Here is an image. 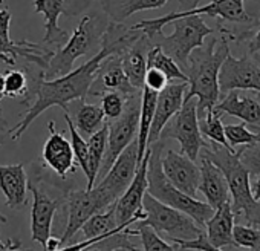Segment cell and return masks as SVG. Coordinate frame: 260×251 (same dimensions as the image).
I'll use <instances>...</instances> for the list:
<instances>
[{
    "mask_svg": "<svg viewBox=\"0 0 260 251\" xmlns=\"http://www.w3.org/2000/svg\"><path fill=\"white\" fill-rule=\"evenodd\" d=\"M141 36L143 31L135 29L134 26L109 22L101 36L100 51L86 63H83L77 69H72L66 75L52 80H45L42 74H39V80H36V100L25 112V116L14 128L8 129V135L11 137V140L19 141L32 124V121L39 118L43 112H46L49 107L60 106L64 112H69V104L72 101L86 100L103 60L109 55H119Z\"/></svg>",
    "mask_w": 260,
    "mask_h": 251,
    "instance_id": "1",
    "label": "cell"
},
{
    "mask_svg": "<svg viewBox=\"0 0 260 251\" xmlns=\"http://www.w3.org/2000/svg\"><path fill=\"white\" fill-rule=\"evenodd\" d=\"M135 29L143 31L152 46H159L169 54L179 68L185 72L188 57L205 43V39L214 33L202 16L190 14L187 11H175L162 17L143 20L134 25Z\"/></svg>",
    "mask_w": 260,
    "mask_h": 251,
    "instance_id": "2",
    "label": "cell"
},
{
    "mask_svg": "<svg viewBox=\"0 0 260 251\" xmlns=\"http://www.w3.org/2000/svg\"><path fill=\"white\" fill-rule=\"evenodd\" d=\"M220 33V31H219ZM230 40L220 33V39H211L207 45L196 48L188 57L185 75L188 78V92L184 100L196 98L198 116L202 118L220 100L219 71L230 54Z\"/></svg>",
    "mask_w": 260,
    "mask_h": 251,
    "instance_id": "3",
    "label": "cell"
},
{
    "mask_svg": "<svg viewBox=\"0 0 260 251\" xmlns=\"http://www.w3.org/2000/svg\"><path fill=\"white\" fill-rule=\"evenodd\" d=\"M243 147L245 146H240L239 150L233 152L223 146L210 143L208 147H204L201 152L222 170L233 199L231 208L234 216L242 214L248 225L260 228V202L252 198L251 175L240 160Z\"/></svg>",
    "mask_w": 260,
    "mask_h": 251,
    "instance_id": "4",
    "label": "cell"
},
{
    "mask_svg": "<svg viewBox=\"0 0 260 251\" xmlns=\"http://www.w3.org/2000/svg\"><path fill=\"white\" fill-rule=\"evenodd\" d=\"M162 149V140H158L150 146V158L147 166V193L159 202L188 214L198 225H205V222L213 216L214 210L207 202L182 193L166 178L161 166Z\"/></svg>",
    "mask_w": 260,
    "mask_h": 251,
    "instance_id": "5",
    "label": "cell"
},
{
    "mask_svg": "<svg viewBox=\"0 0 260 251\" xmlns=\"http://www.w3.org/2000/svg\"><path fill=\"white\" fill-rule=\"evenodd\" d=\"M104 23L95 14H87L81 19L72 36L66 40V45L60 48L51 60L48 61L46 69L42 72L45 80H52L61 75H66L74 69V63L93 49H100L101 36L106 29Z\"/></svg>",
    "mask_w": 260,
    "mask_h": 251,
    "instance_id": "6",
    "label": "cell"
},
{
    "mask_svg": "<svg viewBox=\"0 0 260 251\" xmlns=\"http://www.w3.org/2000/svg\"><path fill=\"white\" fill-rule=\"evenodd\" d=\"M143 210L146 217L138 221V225H147L156 233H164L170 242L173 240H191L196 239L202 230L185 213L166 205L146 192L143 198Z\"/></svg>",
    "mask_w": 260,
    "mask_h": 251,
    "instance_id": "7",
    "label": "cell"
},
{
    "mask_svg": "<svg viewBox=\"0 0 260 251\" xmlns=\"http://www.w3.org/2000/svg\"><path fill=\"white\" fill-rule=\"evenodd\" d=\"M140 104H141V90L127 97L122 113L118 118L110 119L107 122V146L98 172V178H103L109 172L118 155L137 138Z\"/></svg>",
    "mask_w": 260,
    "mask_h": 251,
    "instance_id": "8",
    "label": "cell"
},
{
    "mask_svg": "<svg viewBox=\"0 0 260 251\" xmlns=\"http://www.w3.org/2000/svg\"><path fill=\"white\" fill-rule=\"evenodd\" d=\"M198 100L188 98L184 100L181 109L169 119L159 135V140H176L181 146V153L188 156L191 161H196L204 147H208L199 131V116L196 109Z\"/></svg>",
    "mask_w": 260,
    "mask_h": 251,
    "instance_id": "9",
    "label": "cell"
},
{
    "mask_svg": "<svg viewBox=\"0 0 260 251\" xmlns=\"http://www.w3.org/2000/svg\"><path fill=\"white\" fill-rule=\"evenodd\" d=\"M66 204H68V225L66 230L60 239V243L69 242L84 225V222L104 210H107L113 201L96 185H93L90 190H71L66 195Z\"/></svg>",
    "mask_w": 260,
    "mask_h": 251,
    "instance_id": "10",
    "label": "cell"
},
{
    "mask_svg": "<svg viewBox=\"0 0 260 251\" xmlns=\"http://www.w3.org/2000/svg\"><path fill=\"white\" fill-rule=\"evenodd\" d=\"M150 158V147H147L143 161L140 163L137 173L124 190V193L115 201V219L118 225L128 227L146 217L143 210V198L147 192V166Z\"/></svg>",
    "mask_w": 260,
    "mask_h": 251,
    "instance_id": "11",
    "label": "cell"
},
{
    "mask_svg": "<svg viewBox=\"0 0 260 251\" xmlns=\"http://www.w3.org/2000/svg\"><path fill=\"white\" fill-rule=\"evenodd\" d=\"M219 89L220 95L230 90H254L260 93V63L251 54L236 58L230 52L219 71Z\"/></svg>",
    "mask_w": 260,
    "mask_h": 251,
    "instance_id": "12",
    "label": "cell"
},
{
    "mask_svg": "<svg viewBox=\"0 0 260 251\" xmlns=\"http://www.w3.org/2000/svg\"><path fill=\"white\" fill-rule=\"evenodd\" d=\"M138 169V143L137 138L130 143L115 160L109 172L101 178L96 185L101 189L113 202L124 193V190L132 182Z\"/></svg>",
    "mask_w": 260,
    "mask_h": 251,
    "instance_id": "13",
    "label": "cell"
},
{
    "mask_svg": "<svg viewBox=\"0 0 260 251\" xmlns=\"http://www.w3.org/2000/svg\"><path fill=\"white\" fill-rule=\"evenodd\" d=\"M10 22H11V13L8 10H0V52L11 58L23 57L29 63L37 65L42 72L46 69L48 61L54 55V51L42 48L37 43L22 40V42H14L10 37Z\"/></svg>",
    "mask_w": 260,
    "mask_h": 251,
    "instance_id": "14",
    "label": "cell"
},
{
    "mask_svg": "<svg viewBox=\"0 0 260 251\" xmlns=\"http://www.w3.org/2000/svg\"><path fill=\"white\" fill-rule=\"evenodd\" d=\"M161 166L166 178L178 190L191 198H196L201 181V170L194 161L182 153H176L175 150L169 149L167 153L161 158Z\"/></svg>",
    "mask_w": 260,
    "mask_h": 251,
    "instance_id": "15",
    "label": "cell"
},
{
    "mask_svg": "<svg viewBox=\"0 0 260 251\" xmlns=\"http://www.w3.org/2000/svg\"><path fill=\"white\" fill-rule=\"evenodd\" d=\"M213 110L220 116H236L246 128H251L260 134V93L242 95L239 90H230L220 95V100L214 104Z\"/></svg>",
    "mask_w": 260,
    "mask_h": 251,
    "instance_id": "16",
    "label": "cell"
},
{
    "mask_svg": "<svg viewBox=\"0 0 260 251\" xmlns=\"http://www.w3.org/2000/svg\"><path fill=\"white\" fill-rule=\"evenodd\" d=\"M28 190L34 198L31 208V237L46 249V243L52 236V221L60 207V201L51 199L34 184H28Z\"/></svg>",
    "mask_w": 260,
    "mask_h": 251,
    "instance_id": "17",
    "label": "cell"
},
{
    "mask_svg": "<svg viewBox=\"0 0 260 251\" xmlns=\"http://www.w3.org/2000/svg\"><path fill=\"white\" fill-rule=\"evenodd\" d=\"M119 92L122 97H130L135 92L141 90V89H135L132 84L128 83L122 66H121V60L119 55H109L103 60L96 77L87 92V97H98L103 95L104 92Z\"/></svg>",
    "mask_w": 260,
    "mask_h": 251,
    "instance_id": "18",
    "label": "cell"
},
{
    "mask_svg": "<svg viewBox=\"0 0 260 251\" xmlns=\"http://www.w3.org/2000/svg\"><path fill=\"white\" fill-rule=\"evenodd\" d=\"M188 87V83H169L162 90L158 92L156 107L153 113V121L149 132V147L159 140V135L164 129V125L169 122V119L181 109L184 103L185 89Z\"/></svg>",
    "mask_w": 260,
    "mask_h": 251,
    "instance_id": "19",
    "label": "cell"
},
{
    "mask_svg": "<svg viewBox=\"0 0 260 251\" xmlns=\"http://www.w3.org/2000/svg\"><path fill=\"white\" fill-rule=\"evenodd\" d=\"M49 138L43 147V160L46 166L54 170L58 176L66 178L68 173L75 170V156L72 152L71 141L64 138V135L58 134L55 129V122H48Z\"/></svg>",
    "mask_w": 260,
    "mask_h": 251,
    "instance_id": "20",
    "label": "cell"
},
{
    "mask_svg": "<svg viewBox=\"0 0 260 251\" xmlns=\"http://www.w3.org/2000/svg\"><path fill=\"white\" fill-rule=\"evenodd\" d=\"M201 181L198 190L205 196L207 204L216 210L230 201V190L222 170L207 156L201 155Z\"/></svg>",
    "mask_w": 260,
    "mask_h": 251,
    "instance_id": "21",
    "label": "cell"
},
{
    "mask_svg": "<svg viewBox=\"0 0 260 251\" xmlns=\"http://www.w3.org/2000/svg\"><path fill=\"white\" fill-rule=\"evenodd\" d=\"M0 190L8 208H22L28 204V178L23 164L0 166Z\"/></svg>",
    "mask_w": 260,
    "mask_h": 251,
    "instance_id": "22",
    "label": "cell"
},
{
    "mask_svg": "<svg viewBox=\"0 0 260 251\" xmlns=\"http://www.w3.org/2000/svg\"><path fill=\"white\" fill-rule=\"evenodd\" d=\"M152 48L147 36L143 33V36L130 45L127 49H124L119 54L122 71L135 89H143L144 86V75L147 71V52Z\"/></svg>",
    "mask_w": 260,
    "mask_h": 251,
    "instance_id": "23",
    "label": "cell"
},
{
    "mask_svg": "<svg viewBox=\"0 0 260 251\" xmlns=\"http://www.w3.org/2000/svg\"><path fill=\"white\" fill-rule=\"evenodd\" d=\"M234 213L231 208V202L222 204L214 210L213 216L205 222L207 227V240L219 249L223 248H237L233 239V227H234Z\"/></svg>",
    "mask_w": 260,
    "mask_h": 251,
    "instance_id": "24",
    "label": "cell"
},
{
    "mask_svg": "<svg viewBox=\"0 0 260 251\" xmlns=\"http://www.w3.org/2000/svg\"><path fill=\"white\" fill-rule=\"evenodd\" d=\"M66 0H34V10L45 17V39L43 42L51 46H60L69 36L64 29L58 26V19L61 14H68L64 10Z\"/></svg>",
    "mask_w": 260,
    "mask_h": 251,
    "instance_id": "25",
    "label": "cell"
},
{
    "mask_svg": "<svg viewBox=\"0 0 260 251\" xmlns=\"http://www.w3.org/2000/svg\"><path fill=\"white\" fill-rule=\"evenodd\" d=\"M190 14H207L217 22L230 23H252L254 19L245 10V0H211L208 5L185 10Z\"/></svg>",
    "mask_w": 260,
    "mask_h": 251,
    "instance_id": "26",
    "label": "cell"
},
{
    "mask_svg": "<svg viewBox=\"0 0 260 251\" xmlns=\"http://www.w3.org/2000/svg\"><path fill=\"white\" fill-rule=\"evenodd\" d=\"M169 0H101L104 14L113 23H122L135 13L162 8Z\"/></svg>",
    "mask_w": 260,
    "mask_h": 251,
    "instance_id": "27",
    "label": "cell"
},
{
    "mask_svg": "<svg viewBox=\"0 0 260 251\" xmlns=\"http://www.w3.org/2000/svg\"><path fill=\"white\" fill-rule=\"evenodd\" d=\"M158 92L143 86L141 89V104H140V119H138V134H137V143H138V166L143 161L146 150L149 147V132L153 121V113L156 107Z\"/></svg>",
    "mask_w": 260,
    "mask_h": 251,
    "instance_id": "28",
    "label": "cell"
},
{
    "mask_svg": "<svg viewBox=\"0 0 260 251\" xmlns=\"http://www.w3.org/2000/svg\"><path fill=\"white\" fill-rule=\"evenodd\" d=\"M107 146V122H104L101 128L89 137L87 141V170H86V178H87V190H90L96 179H98V172L104 158Z\"/></svg>",
    "mask_w": 260,
    "mask_h": 251,
    "instance_id": "29",
    "label": "cell"
},
{
    "mask_svg": "<svg viewBox=\"0 0 260 251\" xmlns=\"http://www.w3.org/2000/svg\"><path fill=\"white\" fill-rule=\"evenodd\" d=\"M74 116L75 118L72 121L75 124V129L89 137L101 128L106 118L100 104H90L86 100H80V106Z\"/></svg>",
    "mask_w": 260,
    "mask_h": 251,
    "instance_id": "30",
    "label": "cell"
},
{
    "mask_svg": "<svg viewBox=\"0 0 260 251\" xmlns=\"http://www.w3.org/2000/svg\"><path fill=\"white\" fill-rule=\"evenodd\" d=\"M147 68H156V69H159L169 78V81L178 80V81L188 83V78H187L185 72L159 46H152L149 49V52H147Z\"/></svg>",
    "mask_w": 260,
    "mask_h": 251,
    "instance_id": "31",
    "label": "cell"
},
{
    "mask_svg": "<svg viewBox=\"0 0 260 251\" xmlns=\"http://www.w3.org/2000/svg\"><path fill=\"white\" fill-rule=\"evenodd\" d=\"M115 204V202H113ZM113 204L101 211V213H96L93 216H90L84 225L81 227V233L84 236V239H93V237H98L101 234H106V233H112L115 230H118L119 227H124V225H118L116 224V219H115V207Z\"/></svg>",
    "mask_w": 260,
    "mask_h": 251,
    "instance_id": "32",
    "label": "cell"
},
{
    "mask_svg": "<svg viewBox=\"0 0 260 251\" xmlns=\"http://www.w3.org/2000/svg\"><path fill=\"white\" fill-rule=\"evenodd\" d=\"M223 128L225 125L222 124V116L219 113H216L213 109L207 110L205 115L202 118H199V131H201L202 137L208 138L210 143H213V144H219V146L230 149L228 141L225 138V129Z\"/></svg>",
    "mask_w": 260,
    "mask_h": 251,
    "instance_id": "33",
    "label": "cell"
},
{
    "mask_svg": "<svg viewBox=\"0 0 260 251\" xmlns=\"http://www.w3.org/2000/svg\"><path fill=\"white\" fill-rule=\"evenodd\" d=\"M225 138L231 150H236L239 146H252L260 143V134L249 131L243 122L225 125Z\"/></svg>",
    "mask_w": 260,
    "mask_h": 251,
    "instance_id": "34",
    "label": "cell"
},
{
    "mask_svg": "<svg viewBox=\"0 0 260 251\" xmlns=\"http://www.w3.org/2000/svg\"><path fill=\"white\" fill-rule=\"evenodd\" d=\"M63 118L68 124V129H69V135H71V146H72V152L75 156L77 164L81 167V170L86 173L87 170V141L80 135V132L75 129V124L69 115V112L63 113Z\"/></svg>",
    "mask_w": 260,
    "mask_h": 251,
    "instance_id": "35",
    "label": "cell"
},
{
    "mask_svg": "<svg viewBox=\"0 0 260 251\" xmlns=\"http://www.w3.org/2000/svg\"><path fill=\"white\" fill-rule=\"evenodd\" d=\"M138 231V236L143 242V251H179V246L176 243L166 242L155 230H152L147 225H140L135 228Z\"/></svg>",
    "mask_w": 260,
    "mask_h": 251,
    "instance_id": "36",
    "label": "cell"
},
{
    "mask_svg": "<svg viewBox=\"0 0 260 251\" xmlns=\"http://www.w3.org/2000/svg\"><path fill=\"white\" fill-rule=\"evenodd\" d=\"M28 78L20 69H11L5 74V97L23 98L28 95Z\"/></svg>",
    "mask_w": 260,
    "mask_h": 251,
    "instance_id": "37",
    "label": "cell"
},
{
    "mask_svg": "<svg viewBox=\"0 0 260 251\" xmlns=\"http://www.w3.org/2000/svg\"><path fill=\"white\" fill-rule=\"evenodd\" d=\"M233 239L236 246H243L251 251L260 249V228L251 225H234Z\"/></svg>",
    "mask_w": 260,
    "mask_h": 251,
    "instance_id": "38",
    "label": "cell"
},
{
    "mask_svg": "<svg viewBox=\"0 0 260 251\" xmlns=\"http://www.w3.org/2000/svg\"><path fill=\"white\" fill-rule=\"evenodd\" d=\"M101 109L104 112V116L107 119H115L118 118L125 106V97H122L119 92H104L101 95Z\"/></svg>",
    "mask_w": 260,
    "mask_h": 251,
    "instance_id": "39",
    "label": "cell"
},
{
    "mask_svg": "<svg viewBox=\"0 0 260 251\" xmlns=\"http://www.w3.org/2000/svg\"><path fill=\"white\" fill-rule=\"evenodd\" d=\"M217 31L223 33L230 42H243V40H248V52L249 54H257L260 52V28L257 31H252V29H248L245 33H240V34H233L231 31H228L226 28H223L220 23H217Z\"/></svg>",
    "mask_w": 260,
    "mask_h": 251,
    "instance_id": "40",
    "label": "cell"
},
{
    "mask_svg": "<svg viewBox=\"0 0 260 251\" xmlns=\"http://www.w3.org/2000/svg\"><path fill=\"white\" fill-rule=\"evenodd\" d=\"M243 166L248 169L249 175L257 176L260 175V143L252 146H245L240 155Z\"/></svg>",
    "mask_w": 260,
    "mask_h": 251,
    "instance_id": "41",
    "label": "cell"
},
{
    "mask_svg": "<svg viewBox=\"0 0 260 251\" xmlns=\"http://www.w3.org/2000/svg\"><path fill=\"white\" fill-rule=\"evenodd\" d=\"M173 243H176L181 249H191V251H223L219 248H214L208 240L205 233L202 231L196 239L191 240H173ZM260 251V249H257Z\"/></svg>",
    "mask_w": 260,
    "mask_h": 251,
    "instance_id": "42",
    "label": "cell"
},
{
    "mask_svg": "<svg viewBox=\"0 0 260 251\" xmlns=\"http://www.w3.org/2000/svg\"><path fill=\"white\" fill-rule=\"evenodd\" d=\"M169 84V78L156 68H147L146 75H144V86L159 92Z\"/></svg>",
    "mask_w": 260,
    "mask_h": 251,
    "instance_id": "43",
    "label": "cell"
},
{
    "mask_svg": "<svg viewBox=\"0 0 260 251\" xmlns=\"http://www.w3.org/2000/svg\"><path fill=\"white\" fill-rule=\"evenodd\" d=\"M0 251H31V249H26L22 246V242L20 240H2L0 239Z\"/></svg>",
    "mask_w": 260,
    "mask_h": 251,
    "instance_id": "44",
    "label": "cell"
},
{
    "mask_svg": "<svg viewBox=\"0 0 260 251\" xmlns=\"http://www.w3.org/2000/svg\"><path fill=\"white\" fill-rule=\"evenodd\" d=\"M251 193H252V198L260 202V175H257V178L251 184Z\"/></svg>",
    "mask_w": 260,
    "mask_h": 251,
    "instance_id": "45",
    "label": "cell"
},
{
    "mask_svg": "<svg viewBox=\"0 0 260 251\" xmlns=\"http://www.w3.org/2000/svg\"><path fill=\"white\" fill-rule=\"evenodd\" d=\"M61 246V243H60V239H55V237H49V240H48V243H46V251H55V249H58Z\"/></svg>",
    "mask_w": 260,
    "mask_h": 251,
    "instance_id": "46",
    "label": "cell"
},
{
    "mask_svg": "<svg viewBox=\"0 0 260 251\" xmlns=\"http://www.w3.org/2000/svg\"><path fill=\"white\" fill-rule=\"evenodd\" d=\"M5 97V75L0 72V110H2V98Z\"/></svg>",
    "mask_w": 260,
    "mask_h": 251,
    "instance_id": "47",
    "label": "cell"
},
{
    "mask_svg": "<svg viewBox=\"0 0 260 251\" xmlns=\"http://www.w3.org/2000/svg\"><path fill=\"white\" fill-rule=\"evenodd\" d=\"M0 132H8V121L2 116V110H0Z\"/></svg>",
    "mask_w": 260,
    "mask_h": 251,
    "instance_id": "48",
    "label": "cell"
},
{
    "mask_svg": "<svg viewBox=\"0 0 260 251\" xmlns=\"http://www.w3.org/2000/svg\"><path fill=\"white\" fill-rule=\"evenodd\" d=\"M0 60H2L4 63H7L8 66H14L16 65V60L11 58V57H8V55H5L4 52H0Z\"/></svg>",
    "mask_w": 260,
    "mask_h": 251,
    "instance_id": "49",
    "label": "cell"
},
{
    "mask_svg": "<svg viewBox=\"0 0 260 251\" xmlns=\"http://www.w3.org/2000/svg\"><path fill=\"white\" fill-rule=\"evenodd\" d=\"M83 251H89V249H83ZM110 251H143V249H132V248H127V246H118V248H113Z\"/></svg>",
    "mask_w": 260,
    "mask_h": 251,
    "instance_id": "50",
    "label": "cell"
},
{
    "mask_svg": "<svg viewBox=\"0 0 260 251\" xmlns=\"http://www.w3.org/2000/svg\"><path fill=\"white\" fill-rule=\"evenodd\" d=\"M0 222H2V224H7V222H8L7 216H5V214H2V213H0Z\"/></svg>",
    "mask_w": 260,
    "mask_h": 251,
    "instance_id": "51",
    "label": "cell"
},
{
    "mask_svg": "<svg viewBox=\"0 0 260 251\" xmlns=\"http://www.w3.org/2000/svg\"><path fill=\"white\" fill-rule=\"evenodd\" d=\"M5 143V137L4 135H0V146H2Z\"/></svg>",
    "mask_w": 260,
    "mask_h": 251,
    "instance_id": "52",
    "label": "cell"
},
{
    "mask_svg": "<svg viewBox=\"0 0 260 251\" xmlns=\"http://www.w3.org/2000/svg\"><path fill=\"white\" fill-rule=\"evenodd\" d=\"M0 2H4V0H0Z\"/></svg>",
    "mask_w": 260,
    "mask_h": 251,
    "instance_id": "53",
    "label": "cell"
},
{
    "mask_svg": "<svg viewBox=\"0 0 260 251\" xmlns=\"http://www.w3.org/2000/svg\"><path fill=\"white\" fill-rule=\"evenodd\" d=\"M80 251H83V249H80Z\"/></svg>",
    "mask_w": 260,
    "mask_h": 251,
    "instance_id": "54",
    "label": "cell"
}]
</instances>
